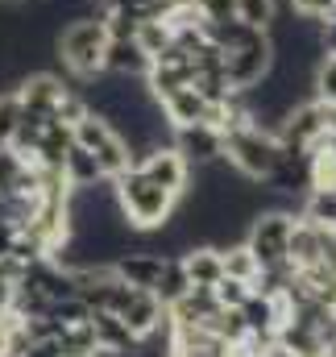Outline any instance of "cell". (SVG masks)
Here are the masks:
<instances>
[{
    "label": "cell",
    "instance_id": "83f0119b",
    "mask_svg": "<svg viewBox=\"0 0 336 357\" xmlns=\"http://www.w3.org/2000/svg\"><path fill=\"white\" fill-rule=\"evenodd\" d=\"M0 4H8V8H17V4H29V0H0Z\"/></svg>",
    "mask_w": 336,
    "mask_h": 357
},
{
    "label": "cell",
    "instance_id": "3957f363",
    "mask_svg": "<svg viewBox=\"0 0 336 357\" xmlns=\"http://www.w3.org/2000/svg\"><path fill=\"white\" fill-rule=\"evenodd\" d=\"M104 50H108V29H104L100 13L71 17V25H63V33H59V59L84 84L104 75Z\"/></svg>",
    "mask_w": 336,
    "mask_h": 357
},
{
    "label": "cell",
    "instance_id": "ac0fdd59",
    "mask_svg": "<svg viewBox=\"0 0 336 357\" xmlns=\"http://www.w3.org/2000/svg\"><path fill=\"white\" fill-rule=\"evenodd\" d=\"M220 250V262H224V278H241V282H253L257 278V258L241 245H216Z\"/></svg>",
    "mask_w": 336,
    "mask_h": 357
},
{
    "label": "cell",
    "instance_id": "4316f807",
    "mask_svg": "<svg viewBox=\"0 0 336 357\" xmlns=\"http://www.w3.org/2000/svg\"><path fill=\"white\" fill-rule=\"evenodd\" d=\"M224 357H270V354H257V349H250V345H229Z\"/></svg>",
    "mask_w": 336,
    "mask_h": 357
},
{
    "label": "cell",
    "instance_id": "6da1fadb",
    "mask_svg": "<svg viewBox=\"0 0 336 357\" xmlns=\"http://www.w3.org/2000/svg\"><path fill=\"white\" fill-rule=\"evenodd\" d=\"M108 183H112L116 208H121V216H125L129 229H137V233H154V229H162L170 216H174L178 195H170L167 187H158V183L146 175L137 162L125 167L121 175L108 178Z\"/></svg>",
    "mask_w": 336,
    "mask_h": 357
},
{
    "label": "cell",
    "instance_id": "cb8c5ba5",
    "mask_svg": "<svg viewBox=\"0 0 336 357\" xmlns=\"http://www.w3.org/2000/svg\"><path fill=\"white\" fill-rule=\"evenodd\" d=\"M291 8H295V17H303V21H324V17L336 13V0H291Z\"/></svg>",
    "mask_w": 336,
    "mask_h": 357
},
{
    "label": "cell",
    "instance_id": "277c9868",
    "mask_svg": "<svg viewBox=\"0 0 336 357\" xmlns=\"http://www.w3.org/2000/svg\"><path fill=\"white\" fill-rule=\"evenodd\" d=\"M71 137H75V146H84L87 154L96 158V167H100L104 178H116L125 167H133L129 142L116 133V125H112L108 116H100V112H91V108L71 125Z\"/></svg>",
    "mask_w": 336,
    "mask_h": 357
},
{
    "label": "cell",
    "instance_id": "9a60e30c",
    "mask_svg": "<svg viewBox=\"0 0 336 357\" xmlns=\"http://www.w3.org/2000/svg\"><path fill=\"white\" fill-rule=\"evenodd\" d=\"M63 175H67V183H71V191L104 183V175H100V167H96V158L87 154L84 146H75V142H71V150H67V158H63Z\"/></svg>",
    "mask_w": 336,
    "mask_h": 357
},
{
    "label": "cell",
    "instance_id": "484cf974",
    "mask_svg": "<svg viewBox=\"0 0 336 357\" xmlns=\"http://www.w3.org/2000/svg\"><path fill=\"white\" fill-rule=\"evenodd\" d=\"M8 307H13V282L0 274V316H8Z\"/></svg>",
    "mask_w": 336,
    "mask_h": 357
},
{
    "label": "cell",
    "instance_id": "e0dca14e",
    "mask_svg": "<svg viewBox=\"0 0 336 357\" xmlns=\"http://www.w3.org/2000/svg\"><path fill=\"white\" fill-rule=\"evenodd\" d=\"M237 21L250 25V29L274 33V25H278V0H237Z\"/></svg>",
    "mask_w": 336,
    "mask_h": 357
},
{
    "label": "cell",
    "instance_id": "ba28073f",
    "mask_svg": "<svg viewBox=\"0 0 336 357\" xmlns=\"http://www.w3.org/2000/svg\"><path fill=\"white\" fill-rule=\"evenodd\" d=\"M67 84L50 71H38V75H25L17 84V96H21V108L25 112H42V116H59L63 100H67Z\"/></svg>",
    "mask_w": 336,
    "mask_h": 357
},
{
    "label": "cell",
    "instance_id": "30bf717a",
    "mask_svg": "<svg viewBox=\"0 0 336 357\" xmlns=\"http://www.w3.org/2000/svg\"><path fill=\"white\" fill-rule=\"evenodd\" d=\"M162 258L167 254H154V250H125L112 258V274L137 291H154V282L162 274Z\"/></svg>",
    "mask_w": 336,
    "mask_h": 357
},
{
    "label": "cell",
    "instance_id": "44dd1931",
    "mask_svg": "<svg viewBox=\"0 0 336 357\" xmlns=\"http://www.w3.org/2000/svg\"><path fill=\"white\" fill-rule=\"evenodd\" d=\"M17 125H21V96H17V88H8L0 91V146L13 142Z\"/></svg>",
    "mask_w": 336,
    "mask_h": 357
},
{
    "label": "cell",
    "instance_id": "4fadbf2b",
    "mask_svg": "<svg viewBox=\"0 0 336 357\" xmlns=\"http://www.w3.org/2000/svg\"><path fill=\"white\" fill-rule=\"evenodd\" d=\"M71 125L67 121H50L42 133H38V142L29 146V158L42 167V171H63V158H67V150H71Z\"/></svg>",
    "mask_w": 336,
    "mask_h": 357
},
{
    "label": "cell",
    "instance_id": "7402d4cb",
    "mask_svg": "<svg viewBox=\"0 0 336 357\" xmlns=\"http://www.w3.org/2000/svg\"><path fill=\"white\" fill-rule=\"evenodd\" d=\"M212 295H216L220 307H241V303L250 299V282H241V278H220V282L212 287Z\"/></svg>",
    "mask_w": 336,
    "mask_h": 357
},
{
    "label": "cell",
    "instance_id": "2e32d148",
    "mask_svg": "<svg viewBox=\"0 0 336 357\" xmlns=\"http://www.w3.org/2000/svg\"><path fill=\"white\" fill-rule=\"evenodd\" d=\"M191 291V278H187V270H183V258H162V274H158V282H154V295L162 299V307H170L174 299H183Z\"/></svg>",
    "mask_w": 336,
    "mask_h": 357
},
{
    "label": "cell",
    "instance_id": "8992f818",
    "mask_svg": "<svg viewBox=\"0 0 336 357\" xmlns=\"http://www.w3.org/2000/svg\"><path fill=\"white\" fill-rule=\"evenodd\" d=\"M170 146L187 158L191 171L212 167L224 154V137H220L216 125H178V129H170Z\"/></svg>",
    "mask_w": 336,
    "mask_h": 357
},
{
    "label": "cell",
    "instance_id": "5bb4252c",
    "mask_svg": "<svg viewBox=\"0 0 336 357\" xmlns=\"http://www.w3.org/2000/svg\"><path fill=\"white\" fill-rule=\"evenodd\" d=\"M183 270H187V278H191V287H216L220 278H224V262H220V250L212 245V241H204V245H187L183 254Z\"/></svg>",
    "mask_w": 336,
    "mask_h": 357
},
{
    "label": "cell",
    "instance_id": "d6986e66",
    "mask_svg": "<svg viewBox=\"0 0 336 357\" xmlns=\"http://www.w3.org/2000/svg\"><path fill=\"white\" fill-rule=\"evenodd\" d=\"M299 216L320 225V229H336V191H307Z\"/></svg>",
    "mask_w": 336,
    "mask_h": 357
},
{
    "label": "cell",
    "instance_id": "9c48e42d",
    "mask_svg": "<svg viewBox=\"0 0 336 357\" xmlns=\"http://www.w3.org/2000/svg\"><path fill=\"white\" fill-rule=\"evenodd\" d=\"M121 320H125V328L142 341V337H150V333H158L162 324H167V307H162V299L154 295V291H137L133 287V295H129V303L116 312Z\"/></svg>",
    "mask_w": 336,
    "mask_h": 357
},
{
    "label": "cell",
    "instance_id": "5b68a950",
    "mask_svg": "<svg viewBox=\"0 0 336 357\" xmlns=\"http://www.w3.org/2000/svg\"><path fill=\"white\" fill-rule=\"evenodd\" d=\"M291 229H295V216L282 212V208H266V212H257L250 220V229H245V250L257 258V270L287 266Z\"/></svg>",
    "mask_w": 336,
    "mask_h": 357
},
{
    "label": "cell",
    "instance_id": "7a4b0ae2",
    "mask_svg": "<svg viewBox=\"0 0 336 357\" xmlns=\"http://www.w3.org/2000/svg\"><path fill=\"white\" fill-rule=\"evenodd\" d=\"M220 137H224V154H220L224 167H233L241 178L266 183L270 171L278 167L282 146H278V137H274L270 129H261V125H253V121H241V125L220 129Z\"/></svg>",
    "mask_w": 336,
    "mask_h": 357
},
{
    "label": "cell",
    "instance_id": "603a6c76",
    "mask_svg": "<svg viewBox=\"0 0 336 357\" xmlns=\"http://www.w3.org/2000/svg\"><path fill=\"white\" fill-rule=\"evenodd\" d=\"M204 21H237V0H195Z\"/></svg>",
    "mask_w": 336,
    "mask_h": 357
},
{
    "label": "cell",
    "instance_id": "7c38bea8",
    "mask_svg": "<svg viewBox=\"0 0 336 357\" xmlns=\"http://www.w3.org/2000/svg\"><path fill=\"white\" fill-rule=\"evenodd\" d=\"M150 71V59L142 54V46L133 38H108V50H104V75H116V79H146Z\"/></svg>",
    "mask_w": 336,
    "mask_h": 357
},
{
    "label": "cell",
    "instance_id": "52a82bcc",
    "mask_svg": "<svg viewBox=\"0 0 336 357\" xmlns=\"http://www.w3.org/2000/svg\"><path fill=\"white\" fill-rule=\"evenodd\" d=\"M137 167L154 178L158 187H167L170 195H178V199H183V191H187V183H191V167H187V158H183L170 142H154V146L137 158Z\"/></svg>",
    "mask_w": 336,
    "mask_h": 357
},
{
    "label": "cell",
    "instance_id": "8fae6325",
    "mask_svg": "<svg viewBox=\"0 0 336 357\" xmlns=\"http://www.w3.org/2000/svg\"><path fill=\"white\" fill-rule=\"evenodd\" d=\"M91 333H96L100 357H133L137 354V337L125 328V320L116 312H91Z\"/></svg>",
    "mask_w": 336,
    "mask_h": 357
},
{
    "label": "cell",
    "instance_id": "d4e9b609",
    "mask_svg": "<svg viewBox=\"0 0 336 357\" xmlns=\"http://www.w3.org/2000/svg\"><path fill=\"white\" fill-rule=\"evenodd\" d=\"M25 357H63V354H59V345H54V337H50V341L29 345V354H25Z\"/></svg>",
    "mask_w": 336,
    "mask_h": 357
},
{
    "label": "cell",
    "instance_id": "ffe728a7",
    "mask_svg": "<svg viewBox=\"0 0 336 357\" xmlns=\"http://www.w3.org/2000/svg\"><path fill=\"white\" fill-rule=\"evenodd\" d=\"M46 316H50L59 328H71V324H84V320H91V307H87L79 295H67V299H54V303L46 307Z\"/></svg>",
    "mask_w": 336,
    "mask_h": 357
}]
</instances>
